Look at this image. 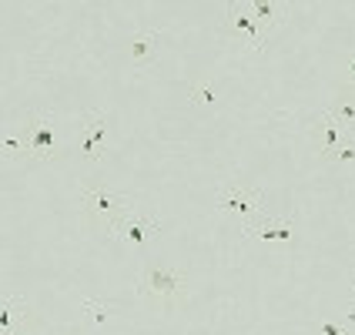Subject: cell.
<instances>
[{
  "label": "cell",
  "instance_id": "cell-1",
  "mask_svg": "<svg viewBox=\"0 0 355 335\" xmlns=\"http://www.w3.org/2000/svg\"><path fill=\"white\" fill-rule=\"evenodd\" d=\"M184 292V275L178 268H161L155 261H148L138 275V295L151 298L158 305H175V298Z\"/></svg>",
  "mask_w": 355,
  "mask_h": 335
},
{
  "label": "cell",
  "instance_id": "cell-9",
  "mask_svg": "<svg viewBox=\"0 0 355 335\" xmlns=\"http://www.w3.org/2000/svg\"><path fill=\"white\" fill-rule=\"evenodd\" d=\"M248 10H252V17L261 24L265 34H268L272 27H278V24H285V17H288V7H285V3H268V0H248Z\"/></svg>",
  "mask_w": 355,
  "mask_h": 335
},
{
  "label": "cell",
  "instance_id": "cell-2",
  "mask_svg": "<svg viewBox=\"0 0 355 335\" xmlns=\"http://www.w3.org/2000/svg\"><path fill=\"white\" fill-rule=\"evenodd\" d=\"M221 34L238 40L241 47H252V51H261V47H265V31H261V24L252 17L248 3H228V7H225V27H221Z\"/></svg>",
  "mask_w": 355,
  "mask_h": 335
},
{
  "label": "cell",
  "instance_id": "cell-11",
  "mask_svg": "<svg viewBox=\"0 0 355 335\" xmlns=\"http://www.w3.org/2000/svg\"><path fill=\"white\" fill-rule=\"evenodd\" d=\"M332 118L349 131V135H355V98H349V94H338L336 104H332Z\"/></svg>",
  "mask_w": 355,
  "mask_h": 335
},
{
  "label": "cell",
  "instance_id": "cell-13",
  "mask_svg": "<svg viewBox=\"0 0 355 335\" xmlns=\"http://www.w3.org/2000/svg\"><path fill=\"white\" fill-rule=\"evenodd\" d=\"M3 158H17V155H27V141H24V135L20 138H3Z\"/></svg>",
  "mask_w": 355,
  "mask_h": 335
},
{
  "label": "cell",
  "instance_id": "cell-10",
  "mask_svg": "<svg viewBox=\"0 0 355 335\" xmlns=\"http://www.w3.org/2000/svg\"><path fill=\"white\" fill-rule=\"evenodd\" d=\"M241 235L245 238H292L295 235V228H292V221L288 218H282V221H255V225H248V228H241Z\"/></svg>",
  "mask_w": 355,
  "mask_h": 335
},
{
  "label": "cell",
  "instance_id": "cell-4",
  "mask_svg": "<svg viewBox=\"0 0 355 335\" xmlns=\"http://www.w3.org/2000/svg\"><path fill=\"white\" fill-rule=\"evenodd\" d=\"M24 141H27V155L37 161H47L58 148V124H54V114L51 111H40L31 118V124L20 131Z\"/></svg>",
  "mask_w": 355,
  "mask_h": 335
},
{
  "label": "cell",
  "instance_id": "cell-15",
  "mask_svg": "<svg viewBox=\"0 0 355 335\" xmlns=\"http://www.w3.org/2000/svg\"><path fill=\"white\" fill-rule=\"evenodd\" d=\"M191 104H218V94L211 91V87H191Z\"/></svg>",
  "mask_w": 355,
  "mask_h": 335
},
{
  "label": "cell",
  "instance_id": "cell-14",
  "mask_svg": "<svg viewBox=\"0 0 355 335\" xmlns=\"http://www.w3.org/2000/svg\"><path fill=\"white\" fill-rule=\"evenodd\" d=\"M84 312L94 318V322H104V318L111 316V305H104V302H94V298H87V302H84Z\"/></svg>",
  "mask_w": 355,
  "mask_h": 335
},
{
  "label": "cell",
  "instance_id": "cell-16",
  "mask_svg": "<svg viewBox=\"0 0 355 335\" xmlns=\"http://www.w3.org/2000/svg\"><path fill=\"white\" fill-rule=\"evenodd\" d=\"M322 335H342V329H338V325H329V322H325V325H322Z\"/></svg>",
  "mask_w": 355,
  "mask_h": 335
},
{
  "label": "cell",
  "instance_id": "cell-3",
  "mask_svg": "<svg viewBox=\"0 0 355 335\" xmlns=\"http://www.w3.org/2000/svg\"><path fill=\"white\" fill-rule=\"evenodd\" d=\"M80 201H84V215L104 221V228H107L111 221H118L121 215L131 212V205H128L124 198L104 191L101 184H84V188H80Z\"/></svg>",
  "mask_w": 355,
  "mask_h": 335
},
{
  "label": "cell",
  "instance_id": "cell-12",
  "mask_svg": "<svg viewBox=\"0 0 355 335\" xmlns=\"http://www.w3.org/2000/svg\"><path fill=\"white\" fill-rule=\"evenodd\" d=\"M155 47H158V34H141V37H135V44H131V60H135L138 67H144V64L151 60V54H155Z\"/></svg>",
  "mask_w": 355,
  "mask_h": 335
},
{
  "label": "cell",
  "instance_id": "cell-7",
  "mask_svg": "<svg viewBox=\"0 0 355 335\" xmlns=\"http://www.w3.org/2000/svg\"><path fill=\"white\" fill-rule=\"evenodd\" d=\"M352 138L355 135H349V131L332 118V111L322 114V118L315 121V128H312V144H315V151L322 155V158H332L338 148H342L345 141H352Z\"/></svg>",
  "mask_w": 355,
  "mask_h": 335
},
{
  "label": "cell",
  "instance_id": "cell-17",
  "mask_svg": "<svg viewBox=\"0 0 355 335\" xmlns=\"http://www.w3.org/2000/svg\"><path fill=\"white\" fill-rule=\"evenodd\" d=\"M349 80H352V84H355V58L349 60Z\"/></svg>",
  "mask_w": 355,
  "mask_h": 335
},
{
  "label": "cell",
  "instance_id": "cell-6",
  "mask_svg": "<svg viewBox=\"0 0 355 335\" xmlns=\"http://www.w3.org/2000/svg\"><path fill=\"white\" fill-rule=\"evenodd\" d=\"M107 135H111V121L104 111H94V114H87L84 121V131H80V155L87 161H98L104 155V148H107Z\"/></svg>",
  "mask_w": 355,
  "mask_h": 335
},
{
  "label": "cell",
  "instance_id": "cell-5",
  "mask_svg": "<svg viewBox=\"0 0 355 335\" xmlns=\"http://www.w3.org/2000/svg\"><path fill=\"white\" fill-rule=\"evenodd\" d=\"M258 208H261V191H258V188L245 191V188H238V184H228V188L218 191V212H238L248 225L258 221ZM248 225H245V228H248Z\"/></svg>",
  "mask_w": 355,
  "mask_h": 335
},
{
  "label": "cell",
  "instance_id": "cell-8",
  "mask_svg": "<svg viewBox=\"0 0 355 335\" xmlns=\"http://www.w3.org/2000/svg\"><path fill=\"white\" fill-rule=\"evenodd\" d=\"M158 232H161L158 218H138L135 212H128V215H121L118 221L107 225V235L124 238V241H135V245H141L144 238L158 235Z\"/></svg>",
  "mask_w": 355,
  "mask_h": 335
}]
</instances>
